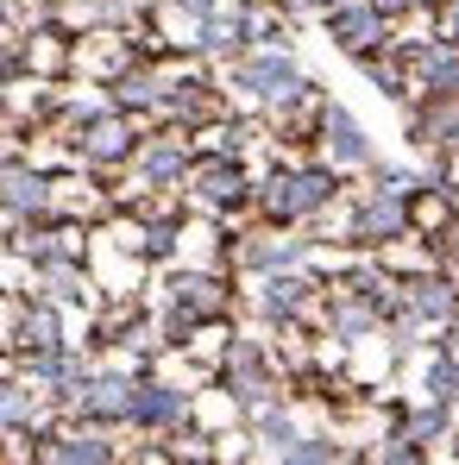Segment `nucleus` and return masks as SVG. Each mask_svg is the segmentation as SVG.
Instances as JSON below:
<instances>
[{
  "mask_svg": "<svg viewBox=\"0 0 459 465\" xmlns=\"http://www.w3.org/2000/svg\"><path fill=\"white\" fill-rule=\"evenodd\" d=\"M340 202V170L321 157V163H277L264 183H258V214L271 227H308L321 221L327 208Z\"/></svg>",
  "mask_w": 459,
  "mask_h": 465,
  "instance_id": "nucleus-1",
  "label": "nucleus"
},
{
  "mask_svg": "<svg viewBox=\"0 0 459 465\" xmlns=\"http://www.w3.org/2000/svg\"><path fill=\"white\" fill-rule=\"evenodd\" d=\"M227 88H239L245 101L277 114V107H290L308 88V76H303V64L290 57V45H252V51H239L227 64Z\"/></svg>",
  "mask_w": 459,
  "mask_h": 465,
  "instance_id": "nucleus-2",
  "label": "nucleus"
},
{
  "mask_svg": "<svg viewBox=\"0 0 459 465\" xmlns=\"http://www.w3.org/2000/svg\"><path fill=\"white\" fill-rule=\"evenodd\" d=\"M403 239H415V221H409V195H396V189H359L353 202H346V227H340V245H353V252H390V245H403Z\"/></svg>",
  "mask_w": 459,
  "mask_h": 465,
  "instance_id": "nucleus-3",
  "label": "nucleus"
},
{
  "mask_svg": "<svg viewBox=\"0 0 459 465\" xmlns=\"http://www.w3.org/2000/svg\"><path fill=\"white\" fill-rule=\"evenodd\" d=\"M183 195L208 214H239L245 202H258V183L239 163V152H195L189 176H183Z\"/></svg>",
  "mask_w": 459,
  "mask_h": 465,
  "instance_id": "nucleus-4",
  "label": "nucleus"
},
{
  "mask_svg": "<svg viewBox=\"0 0 459 465\" xmlns=\"http://www.w3.org/2000/svg\"><path fill=\"white\" fill-rule=\"evenodd\" d=\"M139 139H145V133H139V120H133L126 107H114V101H101L76 133H70L76 163H88V170H126L133 152H139Z\"/></svg>",
  "mask_w": 459,
  "mask_h": 465,
  "instance_id": "nucleus-5",
  "label": "nucleus"
},
{
  "mask_svg": "<svg viewBox=\"0 0 459 465\" xmlns=\"http://www.w3.org/2000/svg\"><path fill=\"white\" fill-rule=\"evenodd\" d=\"M189 163H195V139H189L183 126H164V133H145V139H139L133 176H139V189H183Z\"/></svg>",
  "mask_w": 459,
  "mask_h": 465,
  "instance_id": "nucleus-6",
  "label": "nucleus"
},
{
  "mask_svg": "<svg viewBox=\"0 0 459 465\" xmlns=\"http://www.w3.org/2000/svg\"><path fill=\"white\" fill-rule=\"evenodd\" d=\"M233 271H252V277H264V271H290V264H308L314 258V239H303V227H271L264 232H245L239 245H227Z\"/></svg>",
  "mask_w": 459,
  "mask_h": 465,
  "instance_id": "nucleus-7",
  "label": "nucleus"
},
{
  "mask_svg": "<svg viewBox=\"0 0 459 465\" xmlns=\"http://www.w3.org/2000/svg\"><path fill=\"white\" fill-rule=\"evenodd\" d=\"M139 378H145V371H88V384H82V396H76V409H70V415L101 421V428H126V421H133Z\"/></svg>",
  "mask_w": 459,
  "mask_h": 465,
  "instance_id": "nucleus-8",
  "label": "nucleus"
},
{
  "mask_svg": "<svg viewBox=\"0 0 459 465\" xmlns=\"http://www.w3.org/2000/svg\"><path fill=\"white\" fill-rule=\"evenodd\" d=\"M0 208L13 221H38V214L57 208V183L32 157H0Z\"/></svg>",
  "mask_w": 459,
  "mask_h": 465,
  "instance_id": "nucleus-9",
  "label": "nucleus"
},
{
  "mask_svg": "<svg viewBox=\"0 0 459 465\" xmlns=\"http://www.w3.org/2000/svg\"><path fill=\"white\" fill-rule=\"evenodd\" d=\"M314 145H321V157H327L334 170H372V163H378V145L365 139V126H359L340 101L321 107V133H314Z\"/></svg>",
  "mask_w": 459,
  "mask_h": 465,
  "instance_id": "nucleus-10",
  "label": "nucleus"
},
{
  "mask_svg": "<svg viewBox=\"0 0 459 465\" xmlns=\"http://www.w3.org/2000/svg\"><path fill=\"white\" fill-rule=\"evenodd\" d=\"M189 390L164 384V378H139V396H133V421L126 428H139V434H183L189 428Z\"/></svg>",
  "mask_w": 459,
  "mask_h": 465,
  "instance_id": "nucleus-11",
  "label": "nucleus"
},
{
  "mask_svg": "<svg viewBox=\"0 0 459 465\" xmlns=\"http://www.w3.org/2000/svg\"><path fill=\"white\" fill-rule=\"evenodd\" d=\"M321 19H327L334 51H346V57H365V51L390 45V19H384L372 0H346V6H334V13H321Z\"/></svg>",
  "mask_w": 459,
  "mask_h": 465,
  "instance_id": "nucleus-12",
  "label": "nucleus"
},
{
  "mask_svg": "<svg viewBox=\"0 0 459 465\" xmlns=\"http://www.w3.org/2000/svg\"><path fill=\"white\" fill-rule=\"evenodd\" d=\"M403 309L415 314L422 327H459V283L441 277V271L403 277Z\"/></svg>",
  "mask_w": 459,
  "mask_h": 465,
  "instance_id": "nucleus-13",
  "label": "nucleus"
},
{
  "mask_svg": "<svg viewBox=\"0 0 459 465\" xmlns=\"http://www.w3.org/2000/svg\"><path fill=\"white\" fill-rule=\"evenodd\" d=\"M164 88H170V76H164L157 64H145V57H133L120 76H107V101L139 120V114H157V107H164Z\"/></svg>",
  "mask_w": 459,
  "mask_h": 465,
  "instance_id": "nucleus-14",
  "label": "nucleus"
},
{
  "mask_svg": "<svg viewBox=\"0 0 459 465\" xmlns=\"http://www.w3.org/2000/svg\"><path fill=\"white\" fill-rule=\"evenodd\" d=\"M396 434H409L422 453H434V440H447V434H454V402H422V409L396 415Z\"/></svg>",
  "mask_w": 459,
  "mask_h": 465,
  "instance_id": "nucleus-15",
  "label": "nucleus"
},
{
  "mask_svg": "<svg viewBox=\"0 0 459 465\" xmlns=\"http://www.w3.org/2000/svg\"><path fill=\"white\" fill-rule=\"evenodd\" d=\"M284 460L290 465H340V460H353V447L334 440V434H296V440L284 447Z\"/></svg>",
  "mask_w": 459,
  "mask_h": 465,
  "instance_id": "nucleus-16",
  "label": "nucleus"
},
{
  "mask_svg": "<svg viewBox=\"0 0 459 465\" xmlns=\"http://www.w3.org/2000/svg\"><path fill=\"white\" fill-rule=\"evenodd\" d=\"M422 396L428 402H459V352H434L428 359V371H422Z\"/></svg>",
  "mask_w": 459,
  "mask_h": 465,
  "instance_id": "nucleus-17",
  "label": "nucleus"
},
{
  "mask_svg": "<svg viewBox=\"0 0 459 465\" xmlns=\"http://www.w3.org/2000/svg\"><path fill=\"white\" fill-rule=\"evenodd\" d=\"M372 6H378L384 19H390V25H396V19H409V13H422V6H428V0H372Z\"/></svg>",
  "mask_w": 459,
  "mask_h": 465,
  "instance_id": "nucleus-18",
  "label": "nucleus"
},
{
  "mask_svg": "<svg viewBox=\"0 0 459 465\" xmlns=\"http://www.w3.org/2000/svg\"><path fill=\"white\" fill-rule=\"evenodd\" d=\"M441 38H459V0L441 6Z\"/></svg>",
  "mask_w": 459,
  "mask_h": 465,
  "instance_id": "nucleus-19",
  "label": "nucleus"
},
{
  "mask_svg": "<svg viewBox=\"0 0 459 465\" xmlns=\"http://www.w3.org/2000/svg\"><path fill=\"white\" fill-rule=\"evenodd\" d=\"M334 6H346V0H321V13H334Z\"/></svg>",
  "mask_w": 459,
  "mask_h": 465,
  "instance_id": "nucleus-20",
  "label": "nucleus"
}]
</instances>
